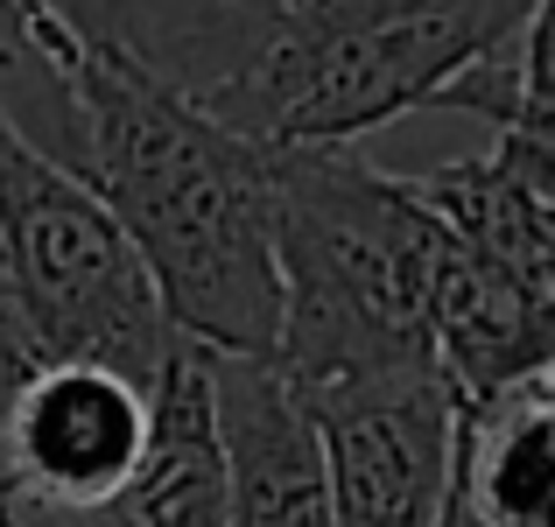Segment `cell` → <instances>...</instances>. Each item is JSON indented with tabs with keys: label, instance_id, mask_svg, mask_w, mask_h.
<instances>
[{
	"label": "cell",
	"instance_id": "4",
	"mask_svg": "<svg viewBox=\"0 0 555 527\" xmlns=\"http://www.w3.org/2000/svg\"><path fill=\"white\" fill-rule=\"evenodd\" d=\"M0 268L28 365H113L155 387V373L183 351L113 211L8 127H0Z\"/></svg>",
	"mask_w": 555,
	"mask_h": 527
},
{
	"label": "cell",
	"instance_id": "7",
	"mask_svg": "<svg viewBox=\"0 0 555 527\" xmlns=\"http://www.w3.org/2000/svg\"><path fill=\"white\" fill-rule=\"evenodd\" d=\"M211 436L225 478V527H331L324 450L310 408L268 359H211Z\"/></svg>",
	"mask_w": 555,
	"mask_h": 527
},
{
	"label": "cell",
	"instance_id": "6",
	"mask_svg": "<svg viewBox=\"0 0 555 527\" xmlns=\"http://www.w3.org/2000/svg\"><path fill=\"white\" fill-rule=\"evenodd\" d=\"M149 444V387L113 365H28L0 401V506L78 514L99 506Z\"/></svg>",
	"mask_w": 555,
	"mask_h": 527
},
{
	"label": "cell",
	"instance_id": "12",
	"mask_svg": "<svg viewBox=\"0 0 555 527\" xmlns=\"http://www.w3.org/2000/svg\"><path fill=\"white\" fill-rule=\"evenodd\" d=\"M0 127L14 141H28L36 155H50L56 169L78 176V106H70V85L36 50L28 22L8 0H0Z\"/></svg>",
	"mask_w": 555,
	"mask_h": 527
},
{
	"label": "cell",
	"instance_id": "9",
	"mask_svg": "<svg viewBox=\"0 0 555 527\" xmlns=\"http://www.w3.org/2000/svg\"><path fill=\"white\" fill-rule=\"evenodd\" d=\"M0 514H8V506H0ZM14 527H225V478H218L204 351L183 345L177 359L155 373L141 464L106 492V500L78 506V514H28Z\"/></svg>",
	"mask_w": 555,
	"mask_h": 527
},
{
	"label": "cell",
	"instance_id": "2",
	"mask_svg": "<svg viewBox=\"0 0 555 527\" xmlns=\"http://www.w3.org/2000/svg\"><path fill=\"white\" fill-rule=\"evenodd\" d=\"M274 190V351L296 401L387 373H436V226L401 176L352 149H268Z\"/></svg>",
	"mask_w": 555,
	"mask_h": 527
},
{
	"label": "cell",
	"instance_id": "16",
	"mask_svg": "<svg viewBox=\"0 0 555 527\" xmlns=\"http://www.w3.org/2000/svg\"><path fill=\"white\" fill-rule=\"evenodd\" d=\"M0 527H14V520H8V514H0Z\"/></svg>",
	"mask_w": 555,
	"mask_h": 527
},
{
	"label": "cell",
	"instance_id": "15",
	"mask_svg": "<svg viewBox=\"0 0 555 527\" xmlns=\"http://www.w3.org/2000/svg\"><path fill=\"white\" fill-rule=\"evenodd\" d=\"M232 8H246V14H268V22H274V14H282L288 0H232Z\"/></svg>",
	"mask_w": 555,
	"mask_h": 527
},
{
	"label": "cell",
	"instance_id": "13",
	"mask_svg": "<svg viewBox=\"0 0 555 527\" xmlns=\"http://www.w3.org/2000/svg\"><path fill=\"white\" fill-rule=\"evenodd\" d=\"M0 373L22 380L28 373V345H22V324H14V296H8V268H0Z\"/></svg>",
	"mask_w": 555,
	"mask_h": 527
},
{
	"label": "cell",
	"instance_id": "5",
	"mask_svg": "<svg viewBox=\"0 0 555 527\" xmlns=\"http://www.w3.org/2000/svg\"><path fill=\"white\" fill-rule=\"evenodd\" d=\"M331 527H436L457 486V394L443 373H387L310 394Z\"/></svg>",
	"mask_w": 555,
	"mask_h": 527
},
{
	"label": "cell",
	"instance_id": "8",
	"mask_svg": "<svg viewBox=\"0 0 555 527\" xmlns=\"http://www.w3.org/2000/svg\"><path fill=\"white\" fill-rule=\"evenodd\" d=\"M401 183L450 246L555 288V134H500L486 155Z\"/></svg>",
	"mask_w": 555,
	"mask_h": 527
},
{
	"label": "cell",
	"instance_id": "11",
	"mask_svg": "<svg viewBox=\"0 0 555 527\" xmlns=\"http://www.w3.org/2000/svg\"><path fill=\"white\" fill-rule=\"evenodd\" d=\"M429 113H472V120L500 134H548V8L534 22H520L506 42L478 50L443 92L429 99Z\"/></svg>",
	"mask_w": 555,
	"mask_h": 527
},
{
	"label": "cell",
	"instance_id": "14",
	"mask_svg": "<svg viewBox=\"0 0 555 527\" xmlns=\"http://www.w3.org/2000/svg\"><path fill=\"white\" fill-rule=\"evenodd\" d=\"M436 527H478V520H472V506L457 500V486H450V500H443V520H436Z\"/></svg>",
	"mask_w": 555,
	"mask_h": 527
},
{
	"label": "cell",
	"instance_id": "3",
	"mask_svg": "<svg viewBox=\"0 0 555 527\" xmlns=\"http://www.w3.org/2000/svg\"><path fill=\"white\" fill-rule=\"evenodd\" d=\"M548 0H288L225 92L218 127L254 149H352L429 99Z\"/></svg>",
	"mask_w": 555,
	"mask_h": 527
},
{
	"label": "cell",
	"instance_id": "1",
	"mask_svg": "<svg viewBox=\"0 0 555 527\" xmlns=\"http://www.w3.org/2000/svg\"><path fill=\"white\" fill-rule=\"evenodd\" d=\"M78 183L113 211L149 268L177 345L211 359L274 351V190L268 149L218 127L113 50H70Z\"/></svg>",
	"mask_w": 555,
	"mask_h": 527
},
{
	"label": "cell",
	"instance_id": "10",
	"mask_svg": "<svg viewBox=\"0 0 555 527\" xmlns=\"http://www.w3.org/2000/svg\"><path fill=\"white\" fill-rule=\"evenodd\" d=\"M457 500L478 527H548L555 506V415L548 373L457 408Z\"/></svg>",
	"mask_w": 555,
	"mask_h": 527
}]
</instances>
